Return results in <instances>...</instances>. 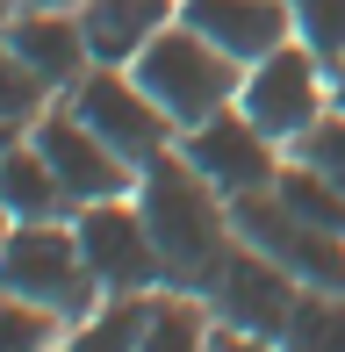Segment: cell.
<instances>
[{"instance_id":"obj_1","label":"cell","mask_w":345,"mask_h":352,"mask_svg":"<svg viewBox=\"0 0 345 352\" xmlns=\"http://www.w3.org/2000/svg\"><path fill=\"white\" fill-rule=\"evenodd\" d=\"M137 209L151 223V245H159L166 280L187 287V295H209L216 274H223V259H230V245H238V230H230V201L187 166L180 144L159 151L137 173Z\"/></svg>"},{"instance_id":"obj_2","label":"cell","mask_w":345,"mask_h":352,"mask_svg":"<svg viewBox=\"0 0 345 352\" xmlns=\"http://www.w3.org/2000/svg\"><path fill=\"white\" fill-rule=\"evenodd\" d=\"M130 72H137V87L172 116V130H194V122L238 108V87H245V65L230 51H216V43L201 36V29H187V22H166L159 36L137 51Z\"/></svg>"},{"instance_id":"obj_3","label":"cell","mask_w":345,"mask_h":352,"mask_svg":"<svg viewBox=\"0 0 345 352\" xmlns=\"http://www.w3.org/2000/svg\"><path fill=\"white\" fill-rule=\"evenodd\" d=\"M0 295L36 302L58 324H87L101 280H93L80 237H72L65 223H14L8 245H0Z\"/></svg>"},{"instance_id":"obj_4","label":"cell","mask_w":345,"mask_h":352,"mask_svg":"<svg viewBox=\"0 0 345 352\" xmlns=\"http://www.w3.org/2000/svg\"><path fill=\"white\" fill-rule=\"evenodd\" d=\"M230 230H238V245H252L274 266H288L302 287H331V295H345V237L324 230V223H309L302 209H288L274 187L230 195Z\"/></svg>"},{"instance_id":"obj_5","label":"cell","mask_w":345,"mask_h":352,"mask_svg":"<svg viewBox=\"0 0 345 352\" xmlns=\"http://www.w3.org/2000/svg\"><path fill=\"white\" fill-rule=\"evenodd\" d=\"M65 101H72V116H80L87 130L108 144V151H122L137 173H144L159 151H172V116L151 101L144 87H137L130 65H93L80 87L65 94Z\"/></svg>"},{"instance_id":"obj_6","label":"cell","mask_w":345,"mask_h":352,"mask_svg":"<svg viewBox=\"0 0 345 352\" xmlns=\"http://www.w3.org/2000/svg\"><path fill=\"white\" fill-rule=\"evenodd\" d=\"M72 237H80L93 280H101V295H144L151 280H166L159 245H151V223H144V209H137V195H130V201H122V195H115V201H87V209L72 216Z\"/></svg>"},{"instance_id":"obj_7","label":"cell","mask_w":345,"mask_h":352,"mask_svg":"<svg viewBox=\"0 0 345 352\" xmlns=\"http://www.w3.org/2000/svg\"><path fill=\"white\" fill-rule=\"evenodd\" d=\"M238 108H245L274 144H295L309 122L324 116V65L302 51V43H280V51H266L259 65H245Z\"/></svg>"},{"instance_id":"obj_8","label":"cell","mask_w":345,"mask_h":352,"mask_svg":"<svg viewBox=\"0 0 345 352\" xmlns=\"http://www.w3.org/2000/svg\"><path fill=\"white\" fill-rule=\"evenodd\" d=\"M180 151H187V166H194L223 201L280 180V151H274V137H266L259 122L245 116V108H223V116H209V122H194V130H180Z\"/></svg>"},{"instance_id":"obj_9","label":"cell","mask_w":345,"mask_h":352,"mask_svg":"<svg viewBox=\"0 0 345 352\" xmlns=\"http://www.w3.org/2000/svg\"><path fill=\"white\" fill-rule=\"evenodd\" d=\"M209 302H216V316H223L230 331H245V338H274V345H280L295 302H302V280H295L288 266H274L266 252H252V245H230V259H223V274H216Z\"/></svg>"},{"instance_id":"obj_10","label":"cell","mask_w":345,"mask_h":352,"mask_svg":"<svg viewBox=\"0 0 345 352\" xmlns=\"http://www.w3.org/2000/svg\"><path fill=\"white\" fill-rule=\"evenodd\" d=\"M29 144L51 158V173L65 180V195H72V209H87V201H115V195H137V166H130L122 151H108V144L93 137L72 108H65V116H36Z\"/></svg>"},{"instance_id":"obj_11","label":"cell","mask_w":345,"mask_h":352,"mask_svg":"<svg viewBox=\"0 0 345 352\" xmlns=\"http://www.w3.org/2000/svg\"><path fill=\"white\" fill-rule=\"evenodd\" d=\"M14 43L29 72L43 79L51 94H72L80 79L93 72V51H87V29H80V8H14V22L0 29Z\"/></svg>"},{"instance_id":"obj_12","label":"cell","mask_w":345,"mask_h":352,"mask_svg":"<svg viewBox=\"0 0 345 352\" xmlns=\"http://www.w3.org/2000/svg\"><path fill=\"white\" fill-rule=\"evenodd\" d=\"M180 22L201 29L216 51H230L238 65H259L266 51L295 43V14L288 0H180Z\"/></svg>"},{"instance_id":"obj_13","label":"cell","mask_w":345,"mask_h":352,"mask_svg":"<svg viewBox=\"0 0 345 352\" xmlns=\"http://www.w3.org/2000/svg\"><path fill=\"white\" fill-rule=\"evenodd\" d=\"M166 22H180V0H80V29H87L93 65H137V51Z\"/></svg>"},{"instance_id":"obj_14","label":"cell","mask_w":345,"mask_h":352,"mask_svg":"<svg viewBox=\"0 0 345 352\" xmlns=\"http://www.w3.org/2000/svg\"><path fill=\"white\" fill-rule=\"evenodd\" d=\"M0 209L14 223H65L72 195H65V180L51 173V158H43L36 144H14V151L0 158Z\"/></svg>"},{"instance_id":"obj_15","label":"cell","mask_w":345,"mask_h":352,"mask_svg":"<svg viewBox=\"0 0 345 352\" xmlns=\"http://www.w3.org/2000/svg\"><path fill=\"white\" fill-rule=\"evenodd\" d=\"M280 352H345V295H331V287H302L288 331H280Z\"/></svg>"},{"instance_id":"obj_16","label":"cell","mask_w":345,"mask_h":352,"mask_svg":"<svg viewBox=\"0 0 345 352\" xmlns=\"http://www.w3.org/2000/svg\"><path fill=\"white\" fill-rule=\"evenodd\" d=\"M274 195L288 201V209H302L309 223H324V230H338V237H345V187H338V180H324V173L309 166V158H295V166H280Z\"/></svg>"},{"instance_id":"obj_17","label":"cell","mask_w":345,"mask_h":352,"mask_svg":"<svg viewBox=\"0 0 345 352\" xmlns=\"http://www.w3.org/2000/svg\"><path fill=\"white\" fill-rule=\"evenodd\" d=\"M137 352H209V324H201L187 287L151 302V324H144V338H137Z\"/></svg>"},{"instance_id":"obj_18","label":"cell","mask_w":345,"mask_h":352,"mask_svg":"<svg viewBox=\"0 0 345 352\" xmlns=\"http://www.w3.org/2000/svg\"><path fill=\"white\" fill-rule=\"evenodd\" d=\"M144 324H151V302H144V295H115L101 316H87V324H80V338H72L65 352H137Z\"/></svg>"},{"instance_id":"obj_19","label":"cell","mask_w":345,"mask_h":352,"mask_svg":"<svg viewBox=\"0 0 345 352\" xmlns=\"http://www.w3.org/2000/svg\"><path fill=\"white\" fill-rule=\"evenodd\" d=\"M288 14H295V43L331 72L345 58V0H288Z\"/></svg>"},{"instance_id":"obj_20","label":"cell","mask_w":345,"mask_h":352,"mask_svg":"<svg viewBox=\"0 0 345 352\" xmlns=\"http://www.w3.org/2000/svg\"><path fill=\"white\" fill-rule=\"evenodd\" d=\"M43 101H51V87H43V79L14 58V43L0 36V122H29Z\"/></svg>"},{"instance_id":"obj_21","label":"cell","mask_w":345,"mask_h":352,"mask_svg":"<svg viewBox=\"0 0 345 352\" xmlns=\"http://www.w3.org/2000/svg\"><path fill=\"white\" fill-rule=\"evenodd\" d=\"M51 331H58L51 309H36L22 295H0V352H51Z\"/></svg>"},{"instance_id":"obj_22","label":"cell","mask_w":345,"mask_h":352,"mask_svg":"<svg viewBox=\"0 0 345 352\" xmlns=\"http://www.w3.org/2000/svg\"><path fill=\"white\" fill-rule=\"evenodd\" d=\"M295 151H302L309 166L324 173V180H338V187H345V116H338V108H331V116H317V122H309V130L295 137Z\"/></svg>"},{"instance_id":"obj_23","label":"cell","mask_w":345,"mask_h":352,"mask_svg":"<svg viewBox=\"0 0 345 352\" xmlns=\"http://www.w3.org/2000/svg\"><path fill=\"white\" fill-rule=\"evenodd\" d=\"M209 352H280V345H274V338H245V331H230V324H223V331L209 338Z\"/></svg>"},{"instance_id":"obj_24","label":"cell","mask_w":345,"mask_h":352,"mask_svg":"<svg viewBox=\"0 0 345 352\" xmlns=\"http://www.w3.org/2000/svg\"><path fill=\"white\" fill-rule=\"evenodd\" d=\"M331 108H338V116H345V58H338V65H331Z\"/></svg>"},{"instance_id":"obj_25","label":"cell","mask_w":345,"mask_h":352,"mask_svg":"<svg viewBox=\"0 0 345 352\" xmlns=\"http://www.w3.org/2000/svg\"><path fill=\"white\" fill-rule=\"evenodd\" d=\"M14 8H80V0H14Z\"/></svg>"},{"instance_id":"obj_26","label":"cell","mask_w":345,"mask_h":352,"mask_svg":"<svg viewBox=\"0 0 345 352\" xmlns=\"http://www.w3.org/2000/svg\"><path fill=\"white\" fill-rule=\"evenodd\" d=\"M14 151V122H0V158H8Z\"/></svg>"},{"instance_id":"obj_27","label":"cell","mask_w":345,"mask_h":352,"mask_svg":"<svg viewBox=\"0 0 345 352\" xmlns=\"http://www.w3.org/2000/svg\"><path fill=\"white\" fill-rule=\"evenodd\" d=\"M8 230H14V216H8V209H0V245H8Z\"/></svg>"}]
</instances>
